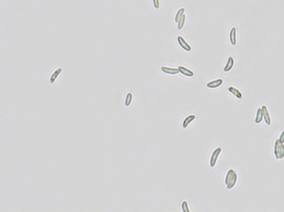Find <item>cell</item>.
Returning a JSON list of instances; mask_svg holds the SVG:
<instances>
[{"label":"cell","mask_w":284,"mask_h":212,"mask_svg":"<svg viewBox=\"0 0 284 212\" xmlns=\"http://www.w3.org/2000/svg\"><path fill=\"white\" fill-rule=\"evenodd\" d=\"M195 119H196V116L194 114L186 116L183 121V124H182L183 128L186 129L193 121L195 120Z\"/></svg>","instance_id":"8"},{"label":"cell","mask_w":284,"mask_h":212,"mask_svg":"<svg viewBox=\"0 0 284 212\" xmlns=\"http://www.w3.org/2000/svg\"><path fill=\"white\" fill-rule=\"evenodd\" d=\"M229 39H230V42L232 46H236V44H237V29L234 27H233L230 30V34H229Z\"/></svg>","instance_id":"7"},{"label":"cell","mask_w":284,"mask_h":212,"mask_svg":"<svg viewBox=\"0 0 284 212\" xmlns=\"http://www.w3.org/2000/svg\"><path fill=\"white\" fill-rule=\"evenodd\" d=\"M223 80L222 79H218L208 83L207 86L210 89H215L221 86L223 84Z\"/></svg>","instance_id":"5"},{"label":"cell","mask_w":284,"mask_h":212,"mask_svg":"<svg viewBox=\"0 0 284 212\" xmlns=\"http://www.w3.org/2000/svg\"><path fill=\"white\" fill-rule=\"evenodd\" d=\"M186 15L184 14L183 17L180 18L179 22H178V29L180 31L181 30L184 26V24H185V22H186Z\"/></svg>","instance_id":"17"},{"label":"cell","mask_w":284,"mask_h":212,"mask_svg":"<svg viewBox=\"0 0 284 212\" xmlns=\"http://www.w3.org/2000/svg\"><path fill=\"white\" fill-rule=\"evenodd\" d=\"M234 172L235 171H234V170L230 169V170H229L227 171V172L226 176H225V184H226V186L227 184H229V182H230V179H232V176L234 174Z\"/></svg>","instance_id":"15"},{"label":"cell","mask_w":284,"mask_h":212,"mask_svg":"<svg viewBox=\"0 0 284 212\" xmlns=\"http://www.w3.org/2000/svg\"><path fill=\"white\" fill-rule=\"evenodd\" d=\"M133 100V94L131 92H128L126 97L125 100V105L126 106H129L132 102Z\"/></svg>","instance_id":"16"},{"label":"cell","mask_w":284,"mask_h":212,"mask_svg":"<svg viewBox=\"0 0 284 212\" xmlns=\"http://www.w3.org/2000/svg\"><path fill=\"white\" fill-rule=\"evenodd\" d=\"M177 40L179 44V46L184 49L186 51V52H190L191 51V46H190L186 40L181 37V36H178L177 37Z\"/></svg>","instance_id":"3"},{"label":"cell","mask_w":284,"mask_h":212,"mask_svg":"<svg viewBox=\"0 0 284 212\" xmlns=\"http://www.w3.org/2000/svg\"><path fill=\"white\" fill-rule=\"evenodd\" d=\"M234 65V59L232 56H230L227 59V61L226 63L225 66L224 68V72H230L232 68H233Z\"/></svg>","instance_id":"9"},{"label":"cell","mask_w":284,"mask_h":212,"mask_svg":"<svg viewBox=\"0 0 284 212\" xmlns=\"http://www.w3.org/2000/svg\"><path fill=\"white\" fill-rule=\"evenodd\" d=\"M284 158V143H281L280 151V160Z\"/></svg>","instance_id":"20"},{"label":"cell","mask_w":284,"mask_h":212,"mask_svg":"<svg viewBox=\"0 0 284 212\" xmlns=\"http://www.w3.org/2000/svg\"><path fill=\"white\" fill-rule=\"evenodd\" d=\"M263 113L261 108H258L257 109L256 117H255V122L256 124H259L261 123L263 120Z\"/></svg>","instance_id":"13"},{"label":"cell","mask_w":284,"mask_h":212,"mask_svg":"<svg viewBox=\"0 0 284 212\" xmlns=\"http://www.w3.org/2000/svg\"><path fill=\"white\" fill-rule=\"evenodd\" d=\"M61 70H62V69H61V68H60V69H58V70H56V71L54 72V73L52 75V78H51V83H53L54 81V80H56V78L58 76V74H59L61 73Z\"/></svg>","instance_id":"19"},{"label":"cell","mask_w":284,"mask_h":212,"mask_svg":"<svg viewBox=\"0 0 284 212\" xmlns=\"http://www.w3.org/2000/svg\"><path fill=\"white\" fill-rule=\"evenodd\" d=\"M178 69L179 70L180 73L188 77H193L194 75V73L193 71H191L190 69H187L186 67L183 66H179Z\"/></svg>","instance_id":"10"},{"label":"cell","mask_w":284,"mask_h":212,"mask_svg":"<svg viewBox=\"0 0 284 212\" xmlns=\"http://www.w3.org/2000/svg\"><path fill=\"white\" fill-rule=\"evenodd\" d=\"M227 90L238 99L241 100L243 99L242 93L240 92L237 88L233 86H229L227 88Z\"/></svg>","instance_id":"6"},{"label":"cell","mask_w":284,"mask_h":212,"mask_svg":"<svg viewBox=\"0 0 284 212\" xmlns=\"http://www.w3.org/2000/svg\"><path fill=\"white\" fill-rule=\"evenodd\" d=\"M161 70L163 73L169 75H177L179 73V70L178 68H170L168 67L163 66L161 67Z\"/></svg>","instance_id":"4"},{"label":"cell","mask_w":284,"mask_h":212,"mask_svg":"<svg viewBox=\"0 0 284 212\" xmlns=\"http://www.w3.org/2000/svg\"><path fill=\"white\" fill-rule=\"evenodd\" d=\"M280 146L281 143H280L278 139L276 140L274 144V153L275 157L277 160H280Z\"/></svg>","instance_id":"12"},{"label":"cell","mask_w":284,"mask_h":212,"mask_svg":"<svg viewBox=\"0 0 284 212\" xmlns=\"http://www.w3.org/2000/svg\"><path fill=\"white\" fill-rule=\"evenodd\" d=\"M280 143H284V130L281 133L280 138L278 139Z\"/></svg>","instance_id":"22"},{"label":"cell","mask_w":284,"mask_h":212,"mask_svg":"<svg viewBox=\"0 0 284 212\" xmlns=\"http://www.w3.org/2000/svg\"><path fill=\"white\" fill-rule=\"evenodd\" d=\"M222 152V149L221 147H218L216 149L214 150L211 156L210 157V162H209V165L210 167L211 168H213L215 166L218 159L221 155V153Z\"/></svg>","instance_id":"1"},{"label":"cell","mask_w":284,"mask_h":212,"mask_svg":"<svg viewBox=\"0 0 284 212\" xmlns=\"http://www.w3.org/2000/svg\"><path fill=\"white\" fill-rule=\"evenodd\" d=\"M185 11H186L185 8L184 7H181L179 9V10L177 11V13H176V15H175V22L176 23H178L180 19V18L182 17L184 15Z\"/></svg>","instance_id":"14"},{"label":"cell","mask_w":284,"mask_h":212,"mask_svg":"<svg viewBox=\"0 0 284 212\" xmlns=\"http://www.w3.org/2000/svg\"><path fill=\"white\" fill-rule=\"evenodd\" d=\"M181 209L183 212H190V211L189 209V206L188 204V203L186 201H184L181 203Z\"/></svg>","instance_id":"18"},{"label":"cell","mask_w":284,"mask_h":212,"mask_svg":"<svg viewBox=\"0 0 284 212\" xmlns=\"http://www.w3.org/2000/svg\"><path fill=\"white\" fill-rule=\"evenodd\" d=\"M153 3L156 9L158 10L160 8V2L159 0H153Z\"/></svg>","instance_id":"21"},{"label":"cell","mask_w":284,"mask_h":212,"mask_svg":"<svg viewBox=\"0 0 284 212\" xmlns=\"http://www.w3.org/2000/svg\"><path fill=\"white\" fill-rule=\"evenodd\" d=\"M261 109L262 111L263 117H264V119L265 121V122L267 125L270 126L271 124V117H270V115L269 110H268L267 106L265 105H262Z\"/></svg>","instance_id":"2"},{"label":"cell","mask_w":284,"mask_h":212,"mask_svg":"<svg viewBox=\"0 0 284 212\" xmlns=\"http://www.w3.org/2000/svg\"><path fill=\"white\" fill-rule=\"evenodd\" d=\"M238 174H237V172L235 171L232 177V179L230 181V182H229V184L226 185V187L227 189H232L235 186V184H237V181H238Z\"/></svg>","instance_id":"11"}]
</instances>
